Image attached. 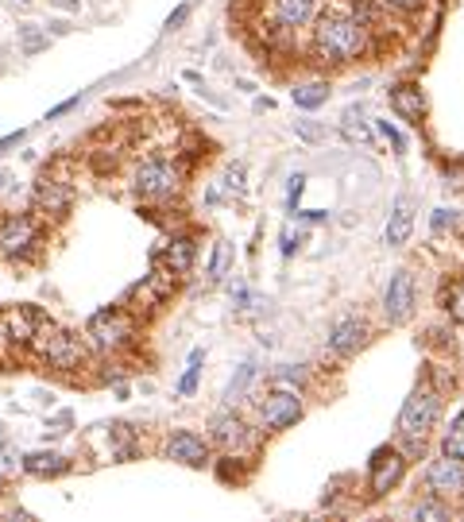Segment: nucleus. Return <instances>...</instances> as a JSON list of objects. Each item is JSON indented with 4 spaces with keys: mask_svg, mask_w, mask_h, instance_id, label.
<instances>
[{
    "mask_svg": "<svg viewBox=\"0 0 464 522\" xmlns=\"http://www.w3.org/2000/svg\"><path fill=\"white\" fill-rule=\"evenodd\" d=\"M364 43H368V27L353 12H325V16H317L314 51L322 63H348V58L364 51Z\"/></svg>",
    "mask_w": 464,
    "mask_h": 522,
    "instance_id": "nucleus-1",
    "label": "nucleus"
},
{
    "mask_svg": "<svg viewBox=\"0 0 464 522\" xmlns=\"http://www.w3.org/2000/svg\"><path fill=\"white\" fill-rule=\"evenodd\" d=\"M32 348H35L39 360H47L51 368H63V372H74V368H82L85 360H90V348H85L82 337H74V333H66L58 325H47V322H39L35 337H32Z\"/></svg>",
    "mask_w": 464,
    "mask_h": 522,
    "instance_id": "nucleus-2",
    "label": "nucleus"
},
{
    "mask_svg": "<svg viewBox=\"0 0 464 522\" xmlns=\"http://www.w3.org/2000/svg\"><path fill=\"white\" fill-rule=\"evenodd\" d=\"M438 414H441V399L433 395L430 387H418L414 395L406 399L402 414H399V430H402V438L422 445V441H426V433H430L433 426H438Z\"/></svg>",
    "mask_w": 464,
    "mask_h": 522,
    "instance_id": "nucleus-3",
    "label": "nucleus"
},
{
    "mask_svg": "<svg viewBox=\"0 0 464 522\" xmlns=\"http://www.w3.org/2000/svg\"><path fill=\"white\" fill-rule=\"evenodd\" d=\"M90 341L101 353H116V348L136 341V317L128 310H101L90 317Z\"/></svg>",
    "mask_w": 464,
    "mask_h": 522,
    "instance_id": "nucleus-4",
    "label": "nucleus"
},
{
    "mask_svg": "<svg viewBox=\"0 0 464 522\" xmlns=\"http://www.w3.org/2000/svg\"><path fill=\"white\" fill-rule=\"evenodd\" d=\"M136 190L148 201H167L182 190V167L170 163V159H148L136 170Z\"/></svg>",
    "mask_w": 464,
    "mask_h": 522,
    "instance_id": "nucleus-5",
    "label": "nucleus"
},
{
    "mask_svg": "<svg viewBox=\"0 0 464 522\" xmlns=\"http://www.w3.org/2000/svg\"><path fill=\"white\" fill-rule=\"evenodd\" d=\"M174 286H179V271H170L167 264H159L151 275H143L140 286H132L128 302H143L140 310H159V306H163V302L174 295Z\"/></svg>",
    "mask_w": 464,
    "mask_h": 522,
    "instance_id": "nucleus-6",
    "label": "nucleus"
},
{
    "mask_svg": "<svg viewBox=\"0 0 464 522\" xmlns=\"http://www.w3.org/2000/svg\"><path fill=\"white\" fill-rule=\"evenodd\" d=\"M35 240H39V228H35L32 217L12 213L0 221V252L5 256H27L35 248Z\"/></svg>",
    "mask_w": 464,
    "mask_h": 522,
    "instance_id": "nucleus-7",
    "label": "nucleus"
},
{
    "mask_svg": "<svg viewBox=\"0 0 464 522\" xmlns=\"http://www.w3.org/2000/svg\"><path fill=\"white\" fill-rule=\"evenodd\" d=\"M213 441L225 449V453H252V430H248V422L244 418H237V414H217L213 418Z\"/></svg>",
    "mask_w": 464,
    "mask_h": 522,
    "instance_id": "nucleus-8",
    "label": "nucleus"
},
{
    "mask_svg": "<svg viewBox=\"0 0 464 522\" xmlns=\"http://www.w3.org/2000/svg\"><path fill=\"white\" fill-rule=\"evenodd\" d=\"M383 310L391 322H406L414 314V275L411 271H395L387 283V295H383Z\"/></svg>",
    "mask_w": 464,
    "mask_h": 522,
    "instance_id": "nucleus-9",
    "label": "nucleus"
},
{
    "mask_svg": "<svg viewBox=\"0 0 464 522\" xmlns=\"http://www.w3.org/2000/svg\"><path fill=\"white\" fill-rule=\"evenodd\" d=\"M430 488H433V496H460L464 491V460L460 457H449L441 453L438 460L430 464Z\"/></svg>",
    "mask_w": 464,
    "mask_h": 522,
    "instance_id": "nucleus-10",
    "label": "nucleus"
},
{
    "mask_svg": "<svg viewBox=\"0 0 464 522\" xmlns=\"http://www.w3.org/2000/svg\"><path fill=\"white\" fill-rule=\"evenodd\" d=\"M402 472H406L402 453H395V449H380V453L372 457V496H387V491L402 480Z\"/></svg>",
    "mask_w": 464,
    "mask_h": 522,
    "instance_id": "nucleus-11",
    "label": "nucleus"
},
{
    "mask_svg": "<svg viewBox=\"0 0 464 522\" xmlns=\"http://www.w3.org/2000/svg\"><path fill=\"white\" fill-rule=\"evenodd\" d=\"M302 418V399L290 395V391H271L264 399V422L267 430H286Z\"/></svg>",
    "mask_w": 464,
    "mask_h": 522,
    "instance_id": "nucleus-12",
    "label": "nucleus"
},
{
    "mask_svg": "<svg viewBox=\"0 0 464 522\" xmlns=\"http://www.w3.org/2000/svg\"><path fill=\"white\" fill-rule=\"evenodd\" d=\"M167 457L179 460V464H190V469H201V464L209 460V449H206V441H201L198 433L179 430V433H174V438L167 441Z\"/></svg>",
    "mask_w": 464,
    "mask_h": 522,
    "instance_id": "nucleus-13",
    "label": "nucleus"
},
{
    "mask_svg": "<svg viewBox=\"0 0 464 522\" xmlns=\"http://www.w3.org/2000/svg\"><path fill=\"white\" fill-rule=\"evenodd\" d=\"M70 201H74V194H70V186H66V182L51 179V174H43V179L35 182V206H39V213H54V217H63V213L70 209Z\"/></svg>",
    "mask_w": 464,
    "mask_h": 522,
    "instance_id": "nucleus-14",
    "label": "nucleus"
},
{
    "mask_svg": "<svg viewBox=\"0 0 464 522\" xmlns=\"http://www.w3.org/2000/svg\"><path fill=\"white\" fill-rule=\"evenodd\" d=\"M317 16V0H271V20L295 32V27H306Z\"/></svg>",
    "mask_w": 464,
    "mask_h": 522,
    "instance_id": "nucleus-15",
    "label": "nucleus"
},
{
    "mask_svg": "<svg viewBox=\"0 0 464 522\" xmlns=\"http://www.w3.org/2000/svg\"><path fill=\"white\" fill-rule=\"evenodd\" d=\"M364 322L360 317H341L337 325L329 329V353L333 356H353L360 344H364Z\"/></svg>",
    "mask_w": 464,
    "mask_h": 522,
    "instance_id": "nucleus-16",
    "label": "nucleus"
},
{
    "mask_svg": "<svg viewBox=\"0 0 464 522\" xmlns=\"http://www.w3.org/2000/svg\"><path fill=\"white\" fill-rule=\"evenodd\" d=\"M0 317H5V329H8L12 344H32L35 329L43 322V317L35 310H27V306H8V310H0Z\"/></svg>",
    "mask_w": 464,
    "mask_h": 522,
    "instance_id": "nucleus-17",
    "label": "nucleus"
},
{
    "mask_svg": "<svg viewBox=\"0 0 464 522\" xmlns=\"http://www.w3.org/2000/svg\"><path fill=\"white\" fill-rule=\"evenodd\" d=\"M391 109H395L406 124H422L426 97H422L418 85H395V90H391Z\"/></svg>",
    "mask_w": 464,
    "mask_h": 522,
    "instance_id": "nucleus-18",
    "label": "nucleus"
},
{
    "mask_svg": "<svg viewBox=\"0 0 464 522\" xmlns=\"http://www.w3.org/2000/svg\"><path fill=\"white\" fill-rule=\"evenodd\" d=\"M411 228H414V213H411V201L399 198L395 201V209H391V221H387V244L391 248H402L406 240H411Z\"/></svg>",
    "mask_w": 464,
    "mask_h": 522,
    "instance_id": "nucleus-19",
    "label": "nucleus"
},
{
    "mask_svg": "<svg viewBox=\"0 0 464 522\" xmlns=\"http://www.w3.org/2000/svg\"><path fill=\"white\" fill-rule=\"evenodd\" d=\"M66 469H70V460L63 453H27L24 457V472L43 476V480H47V476H63Z\"/></svg>",
    "mask_w": 464,
    "mask_h": 522,
    "instance_id": "nucleus-20",
    "label": "nucleus"
},
{
    "mask_svg": "<svg viewBox=\"0 0 464 522\" xmlns=\"http://www.w3.org/2000/svg\"><path fill=\"white\" fill-rule=\"evenodd\" d=\"M194 256H198L194 240H190V237H179V240H170V244H167V252H163V264H167L170 271L186 275V271L194 267Z\"/></svg>",
    "mask_w": 464,
    "mask_h": 522,
    "instance_id": "nucleus-21",
    "label": "nucleus"
},
{
    "mask_svg": "<svg viewBox=\"0 0 464 522\" xmlns=\"http://www.w3.org/2000/svg\"><path fill=\"white\" fill-rule=\"evenodd\" d=\"M341 132H344V140H348V143H364V148H368V143L375 140L372 124L364 121V112H360V109H348V112H344V121H341Z\"/></svg>",
    "mask_w": 464,
    "mask_h": 522,
    "instance_id": "nucleus-22",
    "label": "nucleus"
},
{
    "mask_svg": "<svg viewBox=\"0 0 464 522\" xmlns=\"http://www.w3.org/2000/svg\"><path fill=\"white\" fill-rule=\"evenodd\" d=\"M325 101H329V85H322V82H310V85H298L295 90L298 109H322Z\"/></svg>",
    "mask_w": 464,
    "mask_h": 522,
    "instance_id": "nucleus-23",
    "label": "nucleus"
},
{
    "mask_svg": "<svg viewBox=\"0 0 464 522\" xmlns=\"http://www.w3.org/2000/svg\"><path fill=\"white\" fill-rule=\"evenodd\" d=\"M445 453L464 460V411L453 418V426H449V433H445Z\"/></svg>",
    "mask_w": 464,
    "mask_h": 522,
    "instance_id": "nucleus-24",
    "label": "nucleus"
},
{
    "mask_svg": "<svg viewBox=\"0 0 464 522\" xmlns=\"http://www.w3.org/2000/svg\"><path fill=\"white\" fill-rule=\"evenodd\" d=\"M201 360H206V353H201V348H194V353H190V368H186V375L179 380V395H194V387H198V372H201Z\"/></svg>",
    "mask_w": 464,
    "mask_h": 522,
    "instance_id": "nucleus-25",
    "label": "nucleus"
},
{
    "mask_svg": "<svg viewBox=\"0 0 464 522\" xmlns=\"http://www.w3.org/2000/svg\"><path fill=\"white\" fill-rule=\"evenodd\" d=\"M228 259H232V248H228V244L221 240V244H217V248H213V264H209V283H221V275L228 271Z\"/></svg>",
    "mask_w": 464,
    "mask_h": 522,
    "instance_id": "nucleus-26",
    "label": "nucleus"
},
{
    "mask_svg": "<svg viewBox=\"0 0 464 522\" xmlns=\"http://www.w3.org/2000/svg\"><path fill=\"white\" fill-rule=\"evenodd\" d=\"M20 35H24V51H27V54H35V51H43V47H47V43H51V39L43 35L39 27H32V24L20 27Z\"/></svg>",
    "mask_w": 464,
    "mask_h": 522,
    "instance_id": "nucleus-27",
    "label": "nucleus"
},
{
    "mask_svg": "<svg viewBox=\"0 0 464 522\" xmlns=\"http://www.w3.org/2000/svg\"><path fill=\"white\" fill-rule=\"evenodd\" d=\"M414 518H445V507L433 503V499H430V503H418V507H414Z\"/></svg>",
    "mask_w": 464,
    "mask_h": 522,
    "instance_id": "nucleus-28",
    "label": "nucleus"
},
{
    "mask_svg": "<svg viewBox=\"0 0 464 522\" xmlns=\"http://www.w3.org/2000/svg\"><path fill=\"white\" fill-rule=\"evenodd\" d=\"M387 8H399V12H414V8H422V0H383Z\"/></svg>",
    "mask_w": 464,
    "mask_h": 522,
    "instance_id": "nucleus-29",
    "label": "nucleus"
},
{
    "mask_svg": "<svg viewBox=\"0 0 464 522\" xmlns=\"http://www.w3.org/2000/svg\"><path fill=\"white\" fill-rule=\"evenodd\" d=\"M186 16H190V5H182L179 12H170V20H167V32H174V27H179Z\"/></svg>",
    "mask_w": 464,
    "mask_h": 522,
    "instance_id": "nucleus-30",
    "label": "nucleus"
},
{
    "mask_svg": "<svg viewBox=\"0 0 464 522\" xmlns=\"http://www.w3.org/2000/svg\"><path fill=\"white\" fill-rule=\"evenodd\" d=\"M380 128H383V136H387V140H391V143H395V151H402V148H406V143H402V136H399V132H395V128H391V124H387V121H383V124H380Z\"/></svg>",
    "mask_w": 464,
    "mask_h": 522,
    "instance_id": "nucleus-31",
    "label": "nucleus"
},
{
    "mask_svg": "<svg viewBox=\"0 0 464 522\" xmlns=\"http://www.w3.org/2000/svg\"><path fill=\"white\" fill-rule=\"evenodd\" d=\"M298 136L317 140V136H322V128H317V124H310V121H302V124H298Z\"/></svg>",
    "mask_w": 464,
    "mask_h": 522,
    "instance_id": "nucleus-32",
    "label": "nucleus"
},
{
    "mask_svg": "<svg viewBox=\"0 0 464 522\" xmlns=\"http://www.w3.org/2000/svg\"><path fill=\"white\" fill-rule=\"evenodd\" d=\"M295 228H283V256H290V252H295Z\"/></svg>",
    "mask_w": 464,
    "mask_h": 522,
    "instance_id": "nucleus-33",
    "label": "nucleus"
},
{
    "mask_svg": "<svg viewBox=\"0 0 464 522\" xmlns=\"http://www.w3.org/2000/svg\"><path fill=\"white\" fill-rule=\"evenodd\" d=\"M78 105V97H70V101H63V105H54L51 109V116H47V121H54V116H63V112H70V109H74Z\"/></svg>",
    "mask_w": 464,
    "mask_h": 522,
    "instance_id": "nucleus-34",
    "label": "nucleus"
},
{
    "mask_svg": "<svg viewBox=\"0 0 464 522\" xmlns=\"http://www.w3.org/2000/svg\"><path fill=\"white\" fill-rule=\"evenodd\" d=\"M453 314H457V322H464V286L457 290V306H453Z\"/></svg>",
    "mask_w": 464,
    "mask_h": 522,
    "instance_id": "nucleus-35",
    "label": "nucleus"
},
{
    "mask_svg": "<svg viewBox=\"0 0 464 522\" xmlns=\"http://www.w3.org/2000/svg\"><path fill=\"white\" fill-rule=\"evenodd\" d=\"M20 140H24V132H12V136H5V140H0V151H8L12 143H20Z\"/></svg>",
    "mask_w": 464,
    "mask_h": 522,
    "instance_id": "nucleus-36",
    "label": "nucleus"
},
{
    "mask_svg": "<svg viewBox=\"0 0 464 522\" xmlns=\"http://www.w3.org/2000/svg\"><path fill=\"white\" fill-rule=\"evenodd\" d=\"M449 225V209H438V217H433V228H445Z\"/></svg>",
    "mask_w": 464,
    "mask_h": 522,
    "instance_id": "nucleus-37",
    "label": "nucleus"
},
{
    "mask_svg": "<svg viewBox=\"0 0 464 522\" xmlns=\"http://www.w3.org/2000/svg\"><path fill=\"white\" fill-rule=\"evenodd\" d=\"M8 341V329H5V317H0V344Z\"/></svg>",
    "mask_w": 464,
    "mask_h": 522,
    "instance_id": "nucleus-38",
    "label": "nucleus"
},
{
    "mask_svg": "<svg viewBox=\"0 0 464 522\" xmlns=\"http://www.w3.org/2000/svg\"><path fill=\"white\" fill-rule=\"evenodd\" d=\"M0 488H5V476H0Z\"/></svg>",
    "mask_w": 464,
    "mask_h": 522,
    "instance_id": "nucleus-39",
    "label": "nucleus"
}]
</instances>
